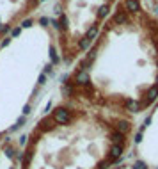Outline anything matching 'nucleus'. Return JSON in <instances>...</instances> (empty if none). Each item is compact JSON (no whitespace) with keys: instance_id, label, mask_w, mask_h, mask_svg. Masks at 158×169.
I'll list each match as a JSON object with an SVG mask.
<instances>
[{"instance_id":"f257e3e1","label":"nucleus","mask_w":158,"mask_h":169,"mask_svg":"<svg viewBox=\"0 0 158 169\" xmlns=\"http://www.w3.org/2000/svg\"><path fill=\"white\" fill-rule=\"evenodd\" d=\"M71 112L66 107H57L54 112H52V119H54L57 125H69L71 123Z\"/></svg>"},{"instance_id":"f03ea898","label":"nucleus","mask_w":158,"mask_h":169,"mask_svg":"<svg viewBox=\"0 0 158 169\" xmlns=\"http://www.w3.org/2000/svg\"><path fill=\"white\" fill-rule=\"evenodd\" d=\"M112 126H114V128L117 130V132L124 134V135H128V134L132 132V123H130V121H126V119H119V121H115Z\"/></svg>"},{"instance_id":"7ed1b4c3","label":"nucleus","mask_w":158,"mask_h":169,"mask_svg":"<svg viewBox=\"0 0 158 169\" xmlns=\"http://www.w3.org/2000/svg\"><path fill=\"white\" fill-rule=\"evenodd\" d=\"M156 98H158V84L147 89V93H146V98H144V102H142V103H144V105H149V103H153Z\"/></svg>"},{"instance_id":"20e7f679","label":"nucleus","mask_w":158,"mask_h":169,"mask_svg":"<svg viewBox=\"0 0 158 169\" xmlns=\"http://www.w3.org/2000/svg\"><path fill=\"white\" fill-rule=\"evenodd\" d=\"M75 84H78V86H87V84H89V73H87V70H78L77 71Z\"/></svg>"},{"instance_id":"39448f33","label":"nucleus","mask_w":158,"mask_h":169,"mask_svg":"<svg viewBox=\"0 0 158 169\" xmlns=\"http://www.w3.org/2000/svg\"><path fill=\"white\" fill-rule=\"evenodd\" d=\"M124 7H126V11H130V13H139L140 11L139 0H124Z\"/></svg>"},{"instance_id":"423d86ee","label":"nucleus","mask_w":158,"mask_h":169,"mask_svg":"<svg viewBox=\"0 0 158 169\" xmlns=\"http://www.w3.org/2000/svg\"><path fill=\"white\" fill-rule=\"evenodd\" d=\"M126 22H128V14H126L124 11H121V9H117V13L114 14V23L123 25V23H126Z\"/></svg>"},{"instance_id":"0eeeda50","label":"nucleus","mask_w":158,"mask_h":169,"mask_svg":"<svg viewBox=\"0 0 158 169\" xmlns=\"http://www.w3.org/2000/svg\"><path fill=\"white\" fill-rule=\"evenodd\" d=\"M126 109H128L130 112H139L140 105H139V102H135V100H128L126 102Z\"/></svg>"},{"instance_id":"6e6552de","label":"nucleus","mask_w":158,"mask_h":169,"mask_svg":"<svg viewBox=\"0 0 158 169\" xmlns=\"http://www.w3.org/2000/svg\"><path fill=\"white\" fill-rule=\"evenodd\" d=\"M50 55H52V64H59V62H60V59H59V55H57V52H55V46H54V45L50 46Z\"/></svg>"},{"instance_id":"1a4fd4ad","label":"nucleus","mask_w":158,"mask_h":169,"mask_svg":"<svg viewBox=\"0 0 158 169\" xmlns=\"http://www.w3.org/2000/svg\"><path fill=\"white\" fill-rule=\"evenodd\" d=\"M73 93H75V86H71V84H66V86L62 87V94H64V96H71Z\"/></svg>"},{"instance_id":"9d476101","label":"nucleus","mask_w":158,"mask_h":169,"mask_svg":"<svg viewBox=\"0 0 158 169\" xmlns=\"http://www.w3.org/2000/svg\"><path fill=\"white\" fill-rule=\"evenodd\" d=\"M108 11H110V7H108V4H105V5H101L100 7V11H98V18H105L108 14Z\"/></svg>"},{"instance_id":"9b49d317","label":"nucleus","mask_w":158,"mask_h":169,"mask_svg":"<svg viewBox=\"0 0 158 169\" xmlns=\"http://www.w3.org/2000/svg\"><path fill=\"white\" fill-rule=\"evenodd\" d=\"M89 46H91V39L82 37V39H80V43H78V48H80V50H87Z\"/></svg>"},{"instance_id":"f8f14e48","label":"nucleus","mask_w":158,"mask_h":169,"mask_svg":"<svg viewBox=\"0 0 158 169\" xmlns=\"http://www.w3.org/2000/svg\"><path fill=\"white\" fill-rule=\"evenodd\" d=\"M96 34H98V27L92 25V27L87 30V36H85V37H87V39H94V37H96Z\"/></svg>"},{"instance_id":"ddd939ff","label":"nucleus","mask_w":158,"mask_h":169,"mask_svg":"<svg viewBox=\"0 0 158 169\" xmlns=\"http://www.w3.org/2000/svg\"><path fill=\"white\" fill-rule=\"evenodd\" d=\"M59 27H60V30H66L68 29V18L62 14L60 16V20H59Z\"/></svg>"},{"instance_id":"4468645a","label":"nucleus","mask_w":158,"mask_h":169,"mask_svg":"<svg viewBox=\"0 0 158 169\" xmlns=\"http://www.w3.org/2000/svg\"><path fill=\"white\" fill-rule=\"evenodd\" d=\"M94 57H96V48H92V50H91V52H89V54H87V61H89V62H91V61H92V59H94Z\"/></svg>"},{"instance_id":"2eb2a0df","label":"nucleus","mask_w":158,"mask_h":169,"mask_svg":"<svg viewBox=\"0 0 158 169\" xmlns=\"http://www.w3.org/2000/svg\"><path fill=\"white\" fill-rule=\"evenodd\" d=\"M30 25H32V20H30V18H28V20H23V22H22V27H23V29H27V27H30Z\"/></svg>"},{"instance_id":"dca6fc26","label":"nucleus","mask_w":158,"mask_h":169,"mask_svg":"<svg viewBox=\"0 0 158 169\" xmlns=\"http://www.w3.org/2000/svg\"><path fill=\"white\" fill-rule=\"evenodd\" d=\"M140 142H142V132H139L135 135V144H140Z\"/></svg>"},{"instance_id":"f3484780","label":"nucleus","mask_w":158,"mask_h":169,"mask_svg":"<svg viewBox=\"0 0 158 169\" xmlns=\"http://www.w3.org/2000/svg\"><path fill=\"white\" fill-rule=\"evenodd\" d=\"M48 22H50V20H48L46 16H41V18H39V23H41V25H46Z\"/></svg>"},{"instance_id":"a211bd4d","label":"nucleus","mask_w":158,"mask_h":169,"mask_svg":"<svg viewBox=\"0 0 158 169\" xmlns=\"http://www.w3.org/2000/svg\"><path fill=\"white\" fill-rule=\"evenodd\" d=\"M20 32H22V29H20V27H18V29H13V30H11V36H18Z\"/></svg>"},{"instance_id":"6ab92c4d","label":"nucleus","mask_w":158,"mask_h":169,"mask_svg":"<svg viewBox=\"0 0 158 169\" xmlns=\"http://www.w3.org/2000/svg\"><path fill=\"white\" fill-rule=\"evenodd\" d=\"M45 82H46V75L43 73V75H39V84H41V86H43Z\"/></svg>"},{"instance_id":"aec40b11","label":"nucleus","mask_w":158,"mask_h":169,"mask_svg":"<svg viewBox=\"0 0 158 169\" xmlns=\"http://www.w3.org/2000/svg\"><path fill=\"white\" fill-rule=\"evenodd\" d=\"M7 30H9V25H2V27H0V34H5Z\"/></svg>"},{"instance_id":"412c9836","label":"nucleus","mask_w":158,"mask_h":169,"mask_svg":"<svg viewBox=\"0 0 158 169\" xmlns=\"http://www.w3.org/2000/svg\"><path fill=\"white\" fill-rule=\"evenodd\" d=\"M9 41H11L9 37H4V41H2V46H7V45H9Z\"/></svg>"},{"instance_id":"4be33fe9","label":"nucleus","mask_w":158,"mask_h":169,"mask_svg":"<svg viewBox=\"0 0 158 169\" xmlns=\"http://www.w3.org/2000/svg\"><path fill=\"white\" fill-rule=\"evenodd\" d=\"M45 73H52V64H46V68H45Z\"/></svg>"},{"instance_id":"5701e85b","label":"nucleus","mask_w":158,"mask_h":169,"mask_svg":"<svg viewBox=\"0 0 158 169\" xmlns=\"http://www.w3.org/2000/svg\"><path fill=\"white\" fill-rule=\"evenodd\" d=\"M30 112V105H25V109H23V114H28Z\"/></svg>"}]
</instances>
